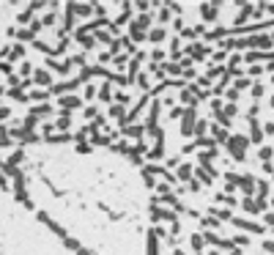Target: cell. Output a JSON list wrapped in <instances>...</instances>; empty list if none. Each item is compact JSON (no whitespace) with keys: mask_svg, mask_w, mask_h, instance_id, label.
Listing matches in <instances>:
<instances>
[{"mask_svg":"<svg viewBox=\"0 0 274 255\" xmlns=\"http://www.w3.org/2000/svg\"><path fill=\"white\" fill-rule=\"evenodd\" d=\"M6 140H9V137H6V129L0 126V145H6Z\"/></svg>","mask_w":274,"mask_h":255,"instance_id":"7a4b0ae2","label":"cell"},{"mask_svg":"<svg viewBox=\"0 0 274 255\" xmlns=\"http://www.w3.org/2000/svg\"><path fill=\"white\" fill-rule=\"evenodd\" d=\"M36 83H49V74L47 71H39V74H36Z\"/></svg>","mask_w":274,"mask_h":255,"instance_id":"6da1fadb","label":"cell"}]
</instances>
